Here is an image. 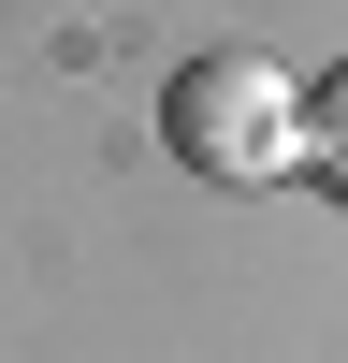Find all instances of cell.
I'll use <instances>...</instances> for the list:
<instances>
[{
	"mask_svg": "<svg viewBox=\"0 0 348 363\" xmlns=\"http://www.w3.org/2000/svg\"><path fill=\"white\" fill-rule=\"evenodd\" d=\"M160 131H174V160L203 189H276V174H305V87L261 44H203L160 87Z\"/></svg>",
	"mask_w": 348,
	"mask_h": 363,
	"instance_id": "1",
	"label": "cell"
},
{
	"mask_svg": "<svg viewBox=\"0 0 348 363\" xmlns=\"http://www.w3.org/2000/svg\"><path fill=\"white\" fill-rule=\"evenodd\" d=\"M305 174L348 203V73H334V87H305Z\"/></svg>",
	"mask_w": 348,
	"mask_h": 363,
	"instance_id": "2",
	"label": "cell"
}]
</instances>
